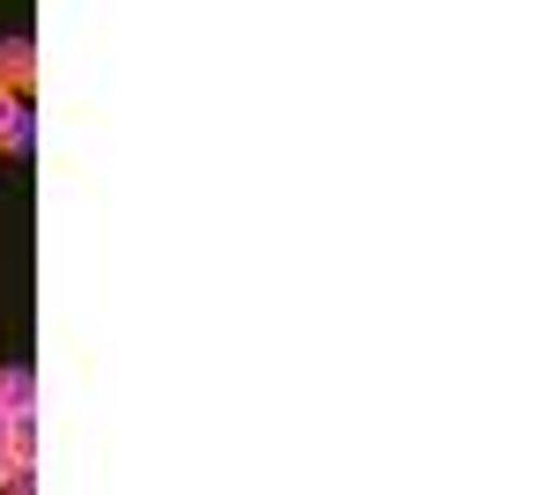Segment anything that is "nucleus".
<instances>
[{
    "label": "nucleus",
    "mask_w": 555,
    "mask_h": 495,
    "mask_svg": "<svg viewBox=\"0 0 555 495\" xmlns=\"http://www.w3.org/2000/svg\"><path fill=\"white\" fill-rule=\"evenodd\" d=\"M0 82L15 89V96L38 89V44L30 38H0Z\"/></svg>",
    "instance_id": "nucleus-1"
},
{
    "label": "nucleus",
    "mask_w": 555,
    "mask_h": 495,
    "mask_svg": "<svg viewBox=\"0 0 555 495\" xmlns=\"http://www.w3.org/2000/svg\"><path fill=\"white\" fill-rule=\"evenodd\" d=\"M0 414H38V377L30 370H0Z\"/></svg>",
    "instance_id": "nucleus-2"
},
{
    "label": "nucleus",
    "mask_w": 555,
    "mask_h": 495,
    "mask_svg": "<svg viewBox=\"0 0 555 495\" xmlns=\"http://www.w3.org/2000/svg\"><path fill=\"white\" fill-rule=\"evenodd\" d=\"M0 148H8V156L38 148V112H23V104H15V112H8V126H0Z\"/></svg>",
    "instance_id": "nucleus-3"
},
{
    "label": "nucleus",
    "mask_w": 555,
    "mask_h": 495,
    "mask_svg": "<svg viewBox=\"0 0 555 495\" xmlns=\"http://www.w3.org/2000/svg\"><path fill=\"white\" fill-rule=\"evenodd\" d=\"M15 104H23V96H15V89L0 82V126H8V112H15Z\"/></svg>",
    "instance_id": "nucleus-4"
},
{
    "label": "nucleus",
    "mask_w": 555,
    "mask_h": 495,
    "mask_svg": "<svg viewBox=\"0 0 555 495\" xmlns=\"http://www.w3.org/2000/svg\"><path fill=\"white\" fill-rule=\"evenodd\" d=\"M0 429H8V414H0Z\"/></svg>",
    "instance_id": "nucleus-5"
},
{
    "label": "nucleus",
    "mask_w": 555,
    "mask_h": 495,
    "mask_svg": "<svg viewBox=\"0 0 555 495\" xmlns=\"http://www.w3.org/2000/svg\"><path fill=\"white\" fill-rule=\"evenodd\" d=\"M0 164H8V148H0Z\"/></svg>",
    "instance_id": "nucleus-6"
}]
</instances>
